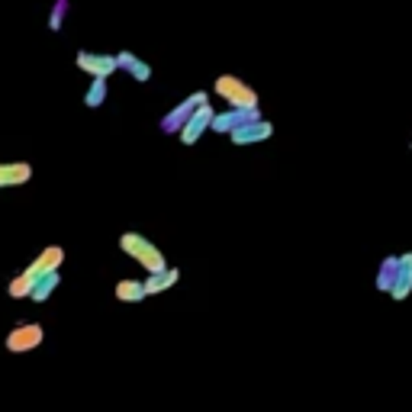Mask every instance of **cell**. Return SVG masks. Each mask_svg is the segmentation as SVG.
I'll return each mask as SVG.
<instances>
[{
  "mask_svg": "<svg viewBox=\"0 0 412 412\" xmlns=\"http://www.w3.org/2000/svg\"><path fill=\"white\" fill-rule=\"evenodd\" d=\"M252 119H261V106H229L226 113H213L210 129L219 132V136H229L232 129L252 123Z\"/></svg>",
  "mask_w": 412,
  "mask_h": 412,
  "instance_id": "obj_2",
  "label": "cell"
},
{
  "mask_svg": "<svg viewBox=\"0 0 412 412\" xmlns=\"http://www.w3.org/2000/svg\"><path fill=\"white\" fill-rule=\"evenodd\" d=\"M117 68L119 71H126V74H132V81H138V84L152 81V64H145L138 55H132V52H119L117 55Z\"/></svg>",
  "mask_w": 412,
  "mask_h": 412,
  "instance_id": "obj_10",
  "label": "cell"
},
{
  "mask_svg": "<svg viewBox=\"0 0 412 412\" xmlns=\"http://www.w3.org/2000/svg\"><path fill=\"white\" fill-rule=\"evenodd\" d=\"M206 100H210V94H206V90H193V94L187 97V100H180V104L168 113V117L161 119V132L174 136V132H178V129L184 126V119L191 117V113H193V110H197L200 104H206Z\"/></svg>",
  "mask_w": 412,
  "mask_h": 412,
  "instance_id": "obj_5",
  "label": "cell"
},
{
  "mask_svg": "<svg viewBox=\"0 0 412 412\" xmlns=\"http://www.w3.org/2000/svg\"><path fill=\"white\" fill-rule=\"evenodd\" d=\"M387 293H390L396 303L409 300V293H412V252L396 254V274H393V284Z\"/></svg>",
  "mask_w": 412,
  "mask_h": 412,
  "instance_id": "obj_7",
  "label": "cell"
},
{
  "mask_svg": "<svg viewBox=\"0 0 412 412\" xmlns=\"http://www.w3.org/2000/svg\"><path fill=\"white\" fill-rule=\"evenodd\" d=\"M113 293H117L119 303H142V300H148V296H145V287H142V280H132V277L119 280Z\"/></svg>",
  "mask_w": 412,
  "mask_h": 412,
  "instance_id": "obj_14",
  "label": "cell"
},
{
  "mask_svg": "<svg viewBox=\"0 0 412 412\" xmlns=\"http://www.w3.org/2000/svg\"><path fill=\"white\" fill-rule=\"evenodd\" d=\"M274 136V123H267L265 117L261 119H252V123H245V126L232 129L229 138H232V145L245 148V145H258V142H267V138Z\"/></svg>",
  "mask_w": 412,
  "mask_h": 412,
  "instance_id": "obj_6",
  "label": "cell"
},
{
  "mask_svg": "<svg viewBox=\"0 0 412 412\" xmlns=\"http://www.w3.org/2000/svg\"><path fill=\"white\" fill-rule=\"evenodd\" d=\"M62 261H64V252L58 248V245H49V248H45V252L39 254V258H36L26 271H29L32 277H39V274H49V271H58Z\"/></svg>",
  "mask_w": 412,
  "mask_h": 412,
  "instance_id": "obj_12",
  "label": "cell"
},
{
  "mask_svg": "<svg viewBox=\"0 0 412 412\" xmlns=\"http://www.w3.org/2000/svg\"><path fill=\"white\" fill-rule=\"evenodd\" d=\"M178 280H180L178 267H165L158 274H148L145 280H142V287H145V296H158V293H165V290H171Z\"/></svg>",
  "mask_w": 412,
  "mask_h": 412,
  "instance_id": "obj_11",
  "label": "cell"
},
{
  "mask_svg": "<svg viewBox=\"0 0 412 412\" xmlns=\"http://www.w3.org/2000/svg\"><path fill=\"white\" fill-rule=\"evenodd\" d=\"M106 100V77H94V84L87 87V94H84V106H100Z\"/></svg>",
  "mask_w": 412,
  "mask_h": 412,
  "instance_id": "obj_17",
  "label": "cell"
},
{
  "mask_svg": "<svg viewBox=\"0 0 412 412\" xmlns=\"http://www.w3.org/2000/svg\"><path fill=\"white\" fill-rule=\"evenodd\" d=\"M213 90H216L229 106H261L258 90H254L252 84H245L242 77H235V74H219L216 84H213Z\"/></svg>",
  "mask_w": 412,
  "mask_h": 412,
  "instance_id": "obj_1",
  "label": "cell"
},
{
  "mask_svg": "<svg viewBox=\"0 0 412 412\" xmlns=\"http://www.w3.org/2000/svg\"><path fill=\"white\" fill-rule=\"evenodd\" d=\"M393 274H396V254H387V258L380 261V271H377V290H380V293L390 290Z\"/></svg>",
  "mask_w": 412,
  "mask_h": 412,
  "instance_id": "obj_15",
  "label": "cell"
},
{
  "mask_svg": "<svg viewBox=\"0 0 412 412\" xmlns=\"http://www.w3.org/2000/svg\"><path fill=\"white\" fill-rule=\"evenodd\" d=\"M213 113H216V110H213V104H210V100H206V104H200V106H197V110H193L191 117L184 119V126L178 129L180 145H197V142H200V138H203V132L210 129V123H213Z\"/></svg>",
  "mask_w": 412,
  "mask_h": 412,
  "instance_id": "obj_3",
  "label": "cell"
},
{
  "mask_svg": "<svg viewBox=\"0 0 412 412\" xmlns=\"http://www.w3.org/2000/svg\"><path fill=\"white\" fill-rule=\"evenodd\" d=\"M43 339H45L43 326H36V322H23V326H16L10 335H7V351H10V354H26V351L39 348Z\"/></svg>",
  "mask_w": 412,
  "mask_h": 412,
  "instance_id": "obj_4",
  "label": "cell"
},
{
  "mask_svg": "<svg viewBox=\"0 0 412 412\" xmlns=\"http://www.w3.org/2000/svg\"><path fill=\"white\" fill-rule=\"evenodd\" d=\"M32 178L29 161H3L0 165V187H20Z\"/></svg>",
  "mask_w": 412,
  "mask_h": 412,
  "instance_id": "obj_9",
  "label": "cell"
},
{
  "mask_svg": "<svg viewBox=\"0 0 412 412\" xmlns=\"http://www.w3.org/2000/svg\"><path fill=\"white\" fill-rule=\"evenodd\" d=\"M77 68L84 74H90V77H110L113 71H119L117 68V55H100V52H77Z\"/></svg>",
  "mask_w": 412,
  "mask_h": 412,
  "instance_id": "obj_8",
  "label": "cell"
},
{
  "mask_svg": "<svg viewBox=\"0 0 412 412\" xmlns=\"http://www.w3.org/2000/svg\"><path fill=\"white\" fill-rule=\"evenodd\" d=\"M58 284H62L58 271L39 274V277H36V284H32V290H29V300H32V303H45V300L55 293V287H58Z\"/></svg>",
  "mask_w": 412,
  "mask_h": 412,
  "instance_id": "obj_13",
  "label": "cell"
},
{
  "mask_svg": "<svg viewBox=\"0 0 412 412\" xmlns=\"http://www.w3.org/2000/svg\"><path fill=\"white\" fill-rule=\"evenodd\" d=\"M409 148H412V142H409Z\"/></svg>",
  "mask_w": 412,
  "mask_h": 412,
  "instance_id": "obj_18",
  "label": "cell"
},
{
  "mask_svg": "<svg viewBox=\"0 0 412 412\" xmlns=\"http://www.w3.org/2000/svg\"><path fill=\"white\" fill-rule=\"evenodd\" d=\"M32 284H36V277H32L29 271H23L20 277H13V280H10L7 293H10L13 300H26V296H29V290H32Z\"/></svg>",
  "mask_w": 412,
  "mask_h": 412,
  "instance_id": "obj_16",
  "label": "cell"
}]
</instances>
